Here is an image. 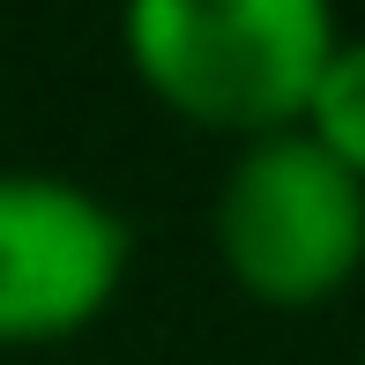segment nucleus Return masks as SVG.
Listing matches in <instances>:
<instances>
[{
    "label": "nucleus",
    "instance_id": "1",
    "mask_svg": "<svg viewBox=\"0 0 365 365\" xmlns=\"http://www.w3.org/2000/svg\"><path fill=\"white\" fill-rule=\"evenodd\" d=\"M336 45V0H120L135 82L172 120L231 142L291 135Z\"/></svg>",
    "mask_w": 365,
    "mask_h": 365
},
{
    "label": "nucleus",
    "instance_id": "2",
    "mask_svg": "<svg viewBox=\"0 0 365 365\" xmlns=\"http://www.w3.org/2000/svg\"><path fill=\"white\" fill-rule=\"evenodd\" d=\"M217 261L231 291L269 313H313L365 269V187L306 135L239 142L217 187Z\"/></svg>",
    "mask_w": 365,
    "mask_h": 365
},
{
    "label": "nucleus",
    "instance_id": "3",
    "mask_svg": "<svg viewBox=\"0 0 365 365\" xmlns=\"http://www.w3.org/2000/svg\"><path fill=\"white\" fill-rule=\"evenodd\" d=\"M135 224L60 172H0V351L90 336L127 291Z\"/></svg>",
    "mask_w": 365,
    "mask_h": 365
},
{
    "label": "nucleus",
    "instance_id": "4",
    "mask_svg": "<svg viewBox=\"0 0 365 365\" xmlns=\"http://www.w3.org/2000/svg\"><path fill=\"white\" fill-rule=\"evenodd\" d=\"M298 135L321 149V157H336L343 172L365 187V38L343 30V45L328 53V68H321V82H313V97H306Z\"/></svg>",
    "mask_w": 365,
    "mask_h": 365
}]
</instances>
